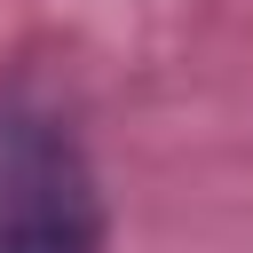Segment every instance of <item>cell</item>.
I'll return each mask as SVG.
<instances>
[{
    "mask_svg": "<svg viewBox=\"0 0 253 253\" xmlns=\"http://www.w3.org/2000/svg\"><path fill=\"white\" fill-rule=\"evenodd\" d=\"M103 182L63 103L0 79V253H103Z\"/></svg>",
    "mask_w": 253,
    "mask_h": 253,
    "instance_id": "6da1fadb",
    "label": "cell"
}]
</instances>
